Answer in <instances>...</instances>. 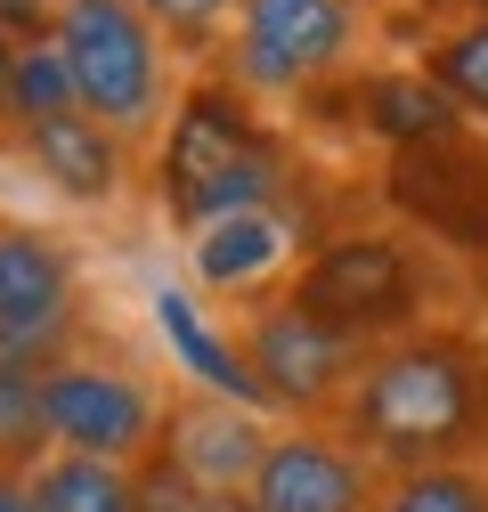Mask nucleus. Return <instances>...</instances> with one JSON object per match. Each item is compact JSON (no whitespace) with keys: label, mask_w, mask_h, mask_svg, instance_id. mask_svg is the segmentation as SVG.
<instances>
[{"label":"nucleus","mask_w":488,"mask_h":512,"mask_svg":"<svg viewBox=\"0 0 488 512\" xmlns=\"http://www.w3.org/2000/svg\"><path fill=\"white\" fill-rule=\"evenodd\" d=\"M57 9H66V0H0V33H9L17 49H33V41L57 33Z\"/></svg>","instance_id":"23"},{"label":"nucleus","mask_w":488,"mask_h":512,"mask_svg":"<svg viewBox=\"0 0 488 512\" xmlns=\"http://www.w3.org/2000/svg\"><path fill=\"white\" fill-rule=\"evenodd\" d=\"M350 98H358V131L383 139V155L391 147H423V139H440V131H464L456 98L423 66H366L350 82Z\"/></svg>","instance_id":"14"},{"label":"nucleus","mask_w":488,"mask_h":512,"mask_svg":"<svg viewBox=\"0 0 488 512\" xmlns=\"http://www.w3.org/2000/svg\"><path fill=\"white\" fill-rule=\"evenodd\" d=\"M285 187H293L285 131H269L228 74H204L179 90L163 122V155H155V196L179 236H204L236 212H269L285 204Z\"/></svg>","instance_id":"2"},{"label":"nucleus","mask_w":488,"mask_h":512,"mask_svg":"<svg viewBox=\"0 0 488 512\" xmlns=\"http://www.w3.org/2000/svg\"><path fill=\"white\" fill-rule=\"evenodd\" d=\"M82 90H74V66L57 57V41H33L17 57V90H9V122L25 131V122H49V114H74Z\"/></svg>","instance_id":"20"},{"label":"nucleus","mask_w":488,"mask_h":512,"mask_svg":"<svg viewBox=\"0 0 488 512\" xmlns=\"http://www.w3.org/2000/svg\"><path fill=\"white\" fill-rule=\"evenodd\" d=\"M285 293L326 317L334 334L350 342H391L407 326H423V261L415 244L391 236V228H342V236H318L301 252V269L285 277Z\"/></svg>","instance_id":"4"},{"label":"nucleus","mask_w":488,"mask_h":512,"mask_svg":"<svg viewBox=\"0 0 488 512\" xmlns=\"http://www.w3.org/2000/svg\"><path fill=\"white\" fill-rule=\"evenodd\" d=\"M139 9L163 25V41H171V49H220L244 0H139Z\"/></svg>","instance_id":"21"},{"label":"nucleus","mask_w":488,"mask_h":512,"mask_svg":"<svg viewBox=\"0 0 488 512\" xmlns=\"http://www.w3.org/2000/svg\"><path fill=\"white\" fill-rule=\"evenodd\" d=\"M383 204L440 252L488 261V131H440L383 155Z\"/></svg>","instance_id":"9"},{"label":"nucleus","mask_w":488,"mask_h":512,"mask_svg":"<svg viewBox=\"0 0 488 512\" xmlns=\"http://www.w3.org/2000/svg\"><path fill=\"white\" fill-rule=\"evenodd\" d=\"M57 57L74 66L82 106L122 139H155L171 106H179V74H171V41L139 0H66L57 9Z\"/></svg>","instance_id":"3"},{"label":"nucleus","mask_w":488,"mask_h":512,"mask_svg":"<svg viewBox=\"0 0 488 512\" xmlns=\"http://www.w3.org/2000/svg\"><path fill=\"white\" fill-rule=\"evenodd\" d=\"M17 57H25V49H17L9 33H0V131H9V90H17Z\"/></svg>","instance_id":"24"},{"label":"nucleus","mask_w":488,"mask_h":512,"mask_svg":"<svg viewBox=\"0 0 488 512\" xmlns=\"http://www.w3.org/2000/svg\"><path fill=\"white\" fill-rule=\"evenodd\" d=\"M49 456H57V439H49V399H41V374L0 366V472H41Z\"/></svg>","instance_id":"19"},{"label":"nucleus","mask_w":488,"mask_h":512,"mask_svg":"<svg viewBox=\"0 0 488 512\" xmlns=\"http://www.w3.org/2000/svg\"><path fill=\"white\" fill-rule=\"evenodd\" d=\"M350 9H366V0H350Z\"/></svg>","instance_id":"27"},{"label":"nucleus","mask_w":488,"mask_h":512,"mask_svg":"<svg viewBox=\"0 0 488 512\" xmlns=\"http://www.w3.org/2000/svg\"><path fill=\"white\" fill-rule=\"evenodd\" d=\"M293 252H310V244H301V228H293V212H285V204H269V212H236V220H220V228L188 236V269H196V285H204V293L253 309V301L285 293V277L301 269Z\"/></svg>","instance_id":"12"},{"label":"nucleus","mask_w":488,"mask_h":512,"mask_svg":"<svg viewBox=\"0 0 488 512\" xmlns=\"http://www.w3.org/2000/svg\"><path fill=\"white\" fill-rule=\"evenodd\" d=\"M334 431L375 472L480 464L488 456V334L423 317V326L375 342Z\"/></svg>","instance_id":"1"},{"label":"nucleus","mask_w":488,"mask_h":512,"mask_svg":"<svg viewBox=\"0 0 488 512\" xmlns=\"http://www.w3.org/2000/svg\"><path fill=\"white\" fill-rule=\"evenodd\" d=\"M375 512H488V464H423V472H383Z\"/></svg>","instance_id":"18"},{"label":"nucleus","mask_w":488,"mask_h":512,"mask_svg":"<svg viewBox=\"0 0 488 512\" xmlns=\"http://www.w3.org/2000/svg\"><path fill=\"white\" fill-rule=\"evenodd\" d=\"M375 464L334 423H277L269 456L253 472V512H375Z\"/></svg>","instance_id":"10"},{"label":"nucleus","mask_w":488,"mask_h":512,"mask_svg":"<svg viewBox=\"0 0 488 512\" xmlns=\"http://www.w3.org/2000/svg\"><path fill=\"white\" fill-rule=\"evenodd\" d=\"M74 350H82V252L41 220L0 212V366L49 374Z\"/></svg>","instance_id":"7"},{"label":"nucleus","mask_w":488,"mask_h":512,"mask_svg":"<svg viewBox=\"0 0 488 512\" xmlns=\"http://www.w3.org/2000/svg\"><path fill=\"white\" fill-rule=\"evenodd\" d=\"M415 66L456 98V114L472 122V131H488V9L464 17V25H448V33H432Z\"/></svg>","instance_id":"16"},{"label":"nucleus","mask_w":488,"mask_h":512,"mask_svg":"<svg viewBox=\"0 0 488 512\" xmlns=\"http://www.w3.org/2000/svg\"><path fill=\"white\" fill-rule=\"evenodd\" d=\"M220 512H253V496H220Z\"/></svg>","instance_id":"26"},{"label":"nucleus","mask_w":488,"mask_h":512,"mask_svg":"<svg viewBox=\"0 0 488 512\" xmlns=\"http://www.w3.org/2000/svg\"><path fill=\"white\" fill-rule=\"evenodd\" d=\"M269 439H277V423H269L261 407H236V399H212V391H171L155 447H163V456L188 472L196 488L244 496L253 472H261V456H269Z\"/></svg>","instance_id":"11"},{"label":"nucleus","mask_w":488,"mask_h":512,"mask_svg":"<svg viewBox=\"0 0 488 512\" xmlns=\"http://www.w3.org/2000/svg\"><path fill=\"white\" fill-rule=\"evenodd\" d=\"M17 155L33 163L41 187H57L66 204H90V212L122 204V187H131V139L106 131L90 106L49 114V122H25V131H17Z\"/></svg>","instance_id":"13"},{"label":"nucleus","mask_w":488,"mask_h":512,"mask_svg":"<svg viewBox=\"0 0 488 512\" xmlns=\"http://www.w3.org/2000/svg\"><path fill=\"white\" fill-rule=\"evenodd\" d=\"M33 512H139L131 464H98V456H49L33 472Z\"/></svg>","instance_id":"17"},{"label":"nucleus","mask_w":488,"mask_h":512,"mask_svg":"<svg viewBox=\"0 0 488 512\" xmlns=\"http://www.w3.org/2000/svg\"><path fill=\"white\" fill-rule=\"evenodd\" d=\"M41 399H49L57 456H98V464H139V456H155L163 407H171V391H155L139 366L98 358V350L57 358V366L41 374Z\"/></svg>","instance_id":"8"},{"label":"nucleus","mask_w":488,"mask_h":512,"mask_svg":"<svg viewBox=\"0 0 488 512\" xmlns=\"http://www.w3.org/2000/svg\"><path fill=\"white\" fill-rule=\"evenodd\" d=\"M358 9L350 0H244L220 57L244 98H310L350 74Z\"/></svg>","instance_id":"6"},{"label":"nucleus","mask_w":488,"mask_h":512,"mask_svg":"<svg viewBox=\"0 0 488 512\" xmlns=\"http://www.w3.org/2000/svg\"><path fill=\"white\" fill-rule=\"evenodd\" d=\"M236 350L253 366V391L285 423H334L350 382L366 366V342L334 334L326 317H310L293 293H269L253 309H236Z\"/></svg>","instance_id":"5"},{"label":"nucleus","mask_w":488,"mask_h":512,"mask_svg":"<svg viewBox=\"0 0 488 512\" xmlns=\"http://www.w3.org/2000/svg\"><path fill=\"white\" fill-rule=\"evenodd\" d=\"M0 512H33V472H0Z\"/></svg>","instance_id":"25"},{"label":"nucleus","mask_w":488,"mask_h":512,"mask_svg":"<svg viewBox=\"0 0 488 512\" xmlns=\"http://www.w3.org/2000/svg\"><path fill=\"white\" fill-rule=\"evenodd\" d=\"M155 326H163V342L179 350L188 391H212V399H236V407H261L253 366H244V350H236V326H212V317L196 309V293L155 285ZM261 415H269V407H261Z\"/></svg>","instance_id":"15"},{"label":"nucleus","mask_w":488,"mask_h":512,"mask_svg":"<svg viewBox=\"0 0 488 512\" xmlns=\"http://www.w3.org/2000/svg\"><path fill=\"white\" fill-rule=\"evenodd\" d=\"M131 488H139V512H220V496H212V488H196L188 472L163 456V447L131 464Z\"/></svg>","instance_id":"22"}]
</instances>
